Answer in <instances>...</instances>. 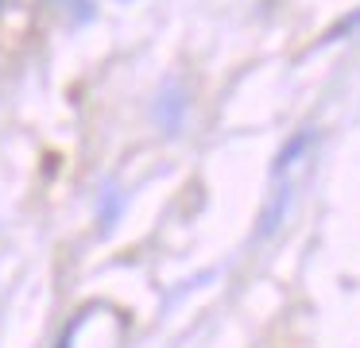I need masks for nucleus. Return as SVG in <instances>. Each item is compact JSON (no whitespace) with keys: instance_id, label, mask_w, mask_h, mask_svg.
Listing matches in <instances>:
<instances>
[{"instance_id":"nucleus-1","label":"nucleus","mask_w":360,"mask_h":348,"mask_svg":"<svg viewBox=\"0 0 360 348\" xmlns=\"http://www.w3.org/2000/svg\"><path fill=\"white\" fill-rule=\"evenodd\" d=\"M186 108H190V97H186V85L179 77H167L155 93V105H151V116L163 131H179L186 124Z\"/></svg>"},{"instance_id":"nucleus-2","label":"nucleus","mask_w":360,"mask_h":348,"mask_svg":"<svg viewBox=\"0 0 360 348\" xmlns=\"http://www.w3.org/2000/svg\"><path fill=\"white\" fill-rule=\"evenodd\" d=\"M314 136H318L314 128H298L295 136L279 147V155H275V162H271V182H290V174H295V170L302 167V159L310 155Z\"/></svg>"},{"instance_id":"nucleus-3","label":"nucleus","mask_w":360,"mask_h":348,"mask_svg":"<svg viewBox=\"0 0 360 348\" xmlns=\"http://www.w3.org/2000/svg\"><path fill=\"white\" fill-rule=\"evenodd\" d=\"M290 193H295V182H271V198H267L264 213H259V240L275 236L283 228V217L290 209Z\"/></svg>"},{"instance_id":"nucleus-4","label":"nucleus","mask_w":360,"mask_h":348,"mask_svg":"<svg viewBox=\"0 0 360 348\" xmlns=\"http://www.w3.org/2000/svg\"><path fill=\"white\" fill-rule=\"evenodd\" d=\"M356 27H360V8H356V12L349 15V20H341V23H337V27L329 31V35L321 39V43H333V39H341V35H352V31H356Z\"/></svg>"}]
</instances>
